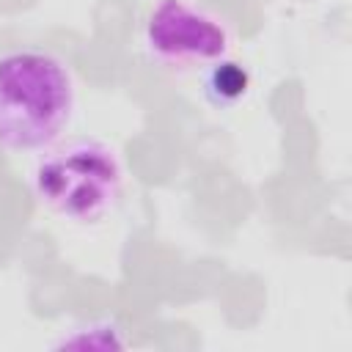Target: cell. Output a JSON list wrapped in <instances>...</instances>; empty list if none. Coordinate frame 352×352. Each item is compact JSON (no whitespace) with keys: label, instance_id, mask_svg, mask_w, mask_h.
<instances>
[{"label":"cell","instance_id":"1","mask_svg":"<svg viewBox=\"0 0 352 352\" xmlns=\"http://www.w3.org/2000/svg\"><path fill=\"white\" fill-rule=\"evenodd\" d=\"M74 113V80L60 58L22 47L0 55V146L50 148Z\"/></svg>","mask_w":352,"mask_h":352},{"label":"cell","instance_id":"2","mask_svg":"<svg viewBox=\"0 0 352 352\" xmlns=\"http://www.w3.org/2000/svg\"><path fill=\"white\" fill-rule=\"evenodd\" d=\"M38 201L58 217L91 223L107 214L121 195V165L99 140H69L50 146L33 170Z\"/></svg>","mask_w":352,"mask_h":352},{"label":"cell","instance_id":"3","mask_svg":"<svg viewBox=\"0 0 352 352\" xmlns=\"http://www.w3.org/2000/svg\"><path fill=\"white\" fill-rule=\"evenodd\" d=\"M143 47L168 69L209 66L228 52V30L187 0H160L143 19Z\"/></svg>","mask_w":352,"mask_h":352},{"label":"cell","instance_id":"4","mask_svg":"<svg viewBox=\"0 0 352 352\" xmlns=\"http://www.w3.org/2000/svg\"><path fill=\"white\" fill-rule=\"evenodd\" d=\"M250 88V74L228 58H220L214 63H209L206 74H204V94L214 107H231L236 104Z\"/></svg>","mask_w":352,"mask_h":352}]
</instances>
